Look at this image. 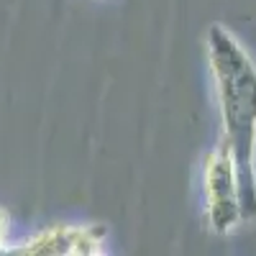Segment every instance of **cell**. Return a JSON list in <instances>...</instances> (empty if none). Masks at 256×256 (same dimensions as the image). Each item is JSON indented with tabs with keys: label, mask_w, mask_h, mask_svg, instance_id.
I'll return each instance as SVG.
<instances>
[{
	"label": "cell",
	"mask_w": 256,
	"mask_h": 256,
	"mask_svg": "<svg viewBox=\"0 0 256 256\" xmlns=\"http://www.w3.org/2000/svg\"><path fill=\"white\" fill-rule=\"evenodd\" d=\"M208 70L212 77L223 123L238 174L241 216L256 218V64L226 26L212 24L205 36Z\"/></svg>",
	"instance_id": "6da1fadb"
},
{
	"label": "cell",
	"mask_w": 256,
	"mask_h": 256,
	"mask_svg": "<svg viewBox=\"0 0 256 256\" xmlns=\"http://www.w3.org/2000/svg\"><path fill=\"white\" fill-rule=\"evenodd\" d=\"M202 195H205L208 226L218 236H226V233L236 230L244 223L236 162H233V152L226 138H220V144L205 156Z\"/></svg>",
	"instance_id": "7a4b0ae2"
},
{
	"label": "cell",
	"mask_w": 256,
	"mask_h": 256,
	"mask_svg": "<svg viewBox=\"0 0 256 256\" xmlns=\"http://www.w3.org/2000/svg\"><path fill=\"white\" fill-rule=\"evenodd\" d=\"M105 228L100 226H54L44 233H36L13 254H64V256H88L102 254Z\"/></svg>",
	"instance_id": "3957f363"
},
{
	"label": "cell",
	"mask_w": 256,
	"mask_h": 256,
	"mask_svg": "<svg viewBox=\"0 0 256 256\" xmlns=\"http://www.w3.org/2000/svg\"><path fill=\"white\" fill-rule=\"evenodd\" d=\"M6 236H8V218H6V212L0 210V248L6 244Z\"/></svg>",
	"instance_id": "277c9868"
}]
</instances>
